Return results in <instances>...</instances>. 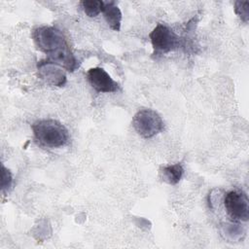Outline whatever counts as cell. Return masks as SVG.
Segmentation results:
<instances>
[{"instance_id": "cell-1", "label": "cell", "mask_w": 249, "mask_h": 249, "mask_svg": "<svg viewBox=\"0 0 249 249\" xmlns=\"http://www.w3.org/2000/svg\"><path fill=\"white\" fill-rule=\"evenodd\" d=\"M32 38L36 47L47 54L48 59L69 72L79 67V62L70 50L66 38L55 27L40 26L33 30Z\"/></svg>"}, {"instance_id": "cell-2", "label": "cell", "mask_w": 249, "mask_h": 249, "mask_svg": "<svg viewBox=\"0 0 249 249\" xmlns=\"http://www.w3.org/2000/svg\"><path fill=\"white\" fill-rule=\"evenodd\" d=\"M31 127L34 139L39 145L43 147H62L68 143L70 138L67 128L56 120H39L36 121Z\"/></svg>"}, {"instance_id": "cell-3", "label": "cell", "mask_w": 249, "mask_h": 249, "mask_svg": "<svg viewBox=\"0 0 249 249\" xmlns=\"http://www.w3.org/2000/svg\"><path fill=\"white\" fill-rule=\"evenodd\" d=\"M132 126L145 139L152 138L164 129L161 117L152 109L139 110L132 119Z\"/></svg>"}, {"instance_id": "cell-4", "label": "cell", "mask_w": 249, "mask_h": 249, "mask_svg": "<svg viewBox=\"0 0 249 249\" xmlns=\"http://www.w3.org/2000/svg\"><path fill=\"white\" fill-rule=\"evenodd\" d=\"M154 54L166 53L184 45V40L168 26L159 23L150 33Z\"/></svg>"}, {"instance_id": "cell-5", "label": "cell", "mask_w": 249, "mask_h": 249, "mask_svg": "<svg viewBox=\"0 0 249 249\" xmlns=\"http://www.w3.org/2000/svg\"><path fill=\"white\" fill-rule=\"evenodd\" d=\"M224 205L231 219L246 222L249 219V200L242 191L232 190L224 196Z\"/></svg>"}, {"instance_id": "cell-6", "label": "cell", "mask_w": 249, "mask_h": 249, "mask_svg": "<svg viewBox=\"0 0 249 249\" xmlns=\"http://www.w3.org/2000/svg\"><path fill=\"white\" fill-rule=\"evenodd\" d=\"M37 70L39 78L51 86L63 87L66 84V75L62 67L48 58L38 61Z\"/></svg>"}, {"instance_id": "cell-7", "label": "cell", "mask_w": 249, "mask_h": 249, "mask_svg": "<svg viewBox=\"0 0 249 249\" xmlns=\"http://www.w3.org/2000/svg\"><path fill=\"white\" fill-rule=\"evenodd\" d=\"M87 78L90 86L97 92H116L119 90V84L101 67H93L88 70Z\"/></svg>"}, {"instance_id": "cell-8", "label": "cell", "mask_w": 249, "mask_h": 249, "mask_svg": "<svg viewBox=\"0 0 249 249\" xmlns=\"http://www.w3.org/2000/svg\"><path fill=\"white\" fill-rule=\"evenodd\" d=\"M102 14L104 15V18L111 29L115 31H119L121 29L122 12L115 2L105 3Z\"/></svg>"}, {"instance_id": "cell-9", "label": "cell", "mask_w": 249, "mask_h": 249, "mask_svg": "<svg viewBox=\"0 0 249 249\" xmlns=\"http://www.w3.org/2000/svg\"><path fill=\"white\" fill-rule=\"evenodd\" d=\"M184 173V168L180 163L165 165L160 167V179L169 184L176 185L181 180Z\"/></svg>"}, {"instance_id": "cell-10", "label": "cell", "mask_w": 249, "mask_h": 249, "mask_svg": "<svg viewBox=\"0 0 249 249\" xmlns=\"http://www.w3.org/2000/svg\"><path fill=\"white\" fill-rule=\"evenodd\" d=\"M85 14L89 18H94L102 13L105 3L100 0H84L81 2Z\"/></svg>"}, {"instance_id": "cell-11", "label": "cell", "mask_w": 249, "mask_h": 249, "mask_svg": "<svg viewBox=\"0 0 249 249\" xmlns=\"http://www.w3.org/2000/svg\"><path fill=\"white\" fill-rule=\"evenodd\" d=\"M234 12L244 22L249 20V1H235L234 2Z\"/></svg>"}, {"instance_id": "cell-12", "label": "cell", "mask_w": 249, "mask_h": 249, "mask_svg": "<svg viewBox=\"0 0 249 249\" xmlns=\"http://www.w3.org/2000/svg\"><path fill=\"white\" fill-rule=\"evenodd\" d=\"M13 178L9 169L2 165V179H1V190L2 192L9 191L12 186Z\"/></svg>"}]
</instances>
